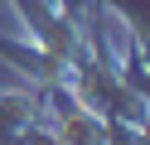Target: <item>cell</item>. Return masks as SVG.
I'll return each mask as SVG.
<instances>
[]
</instances>
